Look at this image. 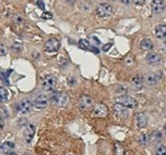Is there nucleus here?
Instances as JSON below:
<instances>
[{
    "label": "nucleus",
    "instance_id": "nucleus-1",
    "mask_svg": "<svg viewBox=\"0 0 166 155\" xmlns=\"http://www.w3.org/2000/svg\"><path fill=\"white\" fill-rule=\"evenodd\" d=\"M50 101H51L52 104L58 105V107H65V105L69 104V97L66 96L65 93L54 92L51 95Z\"/></svg>",
    "mask_w": 166,
    "mask_h": 155
},
{
    "label": "nucleus",
    "instance_id": "nucleus-2",
    "mask_svg": "<svg viewBox=\"0 0 166 155\" xmlns=\"http://www.w3.org/2000/svg\"><path fill=\"white\" fill-rule=\"evenodd\" d=\"M116 104H118L126 108H135L137 107V101L130 96L122 95L118 98H116Z\"/></svg>",
    "mask_w": 166,
    "mask_h": 155
},
{
    "label": "nucleus",
    "instance_id": "nucleus-3",
    "mask_svg": "<svg viewBox=\"0 0 166 155\" xmlns=\"http://www.w3.org/2000/svg\"><path fill=\"white\" fill-rule=\"evenodd\" d=\"M113 7L111 5L107 3H102L97 7L96 9V13L99 18L105 19V18H109L110 16L113 14Z\"/></svg>",
    "mask_w": 166,
    "mask_h": 155
},
{
    "label": "nucleus",
    "instance_id": "nucleus-4",
    "mask_svg": "<svg viewBox=\"0 0 166 155\" xmlns=\"http://www.w3.org/2000/svg\"><path fill=\"white\" fill-rule=\"evenodd\" d=\"M60 41L58 40L57 38L53 37V38H50L48 39L46 42H45V51L47 53H56L59 51L60 49Z\"/></svg>",
    "mask_w": 166,
    "mask_h": 155
},
{
    "label": "nucleus",
    "instance_id": "nucleus-5",
    "mask_svg": "<svg viewBox=\"0 0 166 155\" xmlns=\"http://www.w3.org/2000/svg\"><path fill=\"white\" fill-rule=\"evenodd\" d=\"M57 85V78L54 75H46L44 76V78L42 80V86L43 89L46 91H52L53 89H55Z\"/></svg>",
    "mask_w": 166,
    "mask_h": 155
},
{
    "label": "nucleus",
    "instance_id": "nucleus-6",
    "mask_svg": "<svg viewBox=\"0 0 166 155\" xmlns=\"http://www.w3.org/2000/svg\"><path fill=\"white\" fill-rule=\"evenodd\" d=\"M32 109V103L27 99L21 101L18 104V111L21 114H27L31 111Z\"/></svg>",
    "mask_w": 166,
    "mask_h": 155
},
{
    "label": "nucleus",
    "instance_id": "nucleus-7",
    "mask_svg": "<svg viewBox=\"0 0 166 155\" xmlns=\"http://www.w3.org/2000/svg\"><path fill=\"white\" fill-rule=\"evenodd\" d=\"M34 134H35V127L33 124H27L26 127H24V141H26L27 144L32 141L33 137H34Z\"/></svg>",
    "mask_w": 166,
    "mask_h": 155
},
{
    "label": "nucleus",
    "instance_id": "nucleus-8",
    "mask_svg": "<svg viewBox=\"0 0 166 155\" xmlns=\"http://www.w3.org/2000/svg\"><path fill=\"white\" fill-rule=\"evenodd\" d=\"M48 104V98L44 94L38 95L34 100V107L38 109H43L47 107Z\"/></svg>",
    "mask_w": 166,
    "mask_h": 155
},
{
    "label": "nucleus",
    "instance_id": "nucleus-9",
    "mask_svg": "<svg viewBox=\"0 0 166 155\" xmlns=\"http://www.w3.org/2000/svg\"><path fill=\"white\" fill-rule=\"evenodd\" d=\"M151 7H152V11L153 14L162 13L164 8H165L164 0H152Z\"/></svg>",
    "mask_w": 166,
    "mask_h": 155
},
{
    "label": "nucleus",
    "instance_id": "nucleus-10",
    "mask_svg": "<svg viewBox=\"0 0 166 155\" xmlns=\"http://www.w3.org/2000/svg\"><path fill=\"white\" fill-rule=\"evenodd\" d=\"M107 114V107L105 104H99L94 107L93 109V115L95 117H105Z\"/></svg>",
    "mask_w": 166,
    "mask_h": 155
},
{
    "label": "nucleus",
    "instance_id": "nucleus-11",
    "mask_svg": "<svg viewBox=\"0 0 166 155\" xmlns=\"http://www.w3.org/2000/svg\"><path fill=\"white\" fill-rule=\"evenodd\" d=\"M146 60H147V63L148 64H152V66H156V64H158L160 63L161 58H160V56L157 54V53L151 52L147 55Z\"/></svg>",
    "mask_w": 166,
    "mask_h": 155
},
{
    "label": "nucleus",
    "instance_id": "nucleus-12",
    "mask_svg": "<svg viewBox=\"0 0 166 155\" xmlns=\"http://www.w3.org/2000/svg\"><path fill=\"white\" fill-rule=\"evenodd\" d=\"M14 148H15V144L13 141H5L0 144V152H2L4 154L12 153Z\"/></svg>",
    "mask_w": 166,
    "mask_h": 155
},
{
    "label": "nucleus",
    "instance_id": "nucleus-13",
    "mask_svg": "<svg viewBox=\"0 0 166 155\" xmlns=\"http://www.w3.org/2000/svg\"><path fill=\"white\" fill-rule=\"evenodd\" d=\"M92 104H93V100L91 97H89V96L81 97V99L79 101V105L82 109L89 108L90 107H92Z\"/></svg>",
    "mask_w": 166,
    "mask_h": 155
},
{
    "label": "nucleus",
    "instance_id": "nucleus-14",
    "mask_svg": "<svg viewBox=\"0 0 166 155\" xmlns=\"http://www.w3.org/2000/svg\"><path fill=\"white\" fill-rule=\"evenodd\" d=\"M136 123L139 128H144L147 126L148 118L144 113H138L136 115Z\"/></svg>",
    "mask_w": 166,
    "mask_h": 155
},
{
    "label": "nucleus",
    "instance_id": "nucleus-15",
    "mask_svg": "<svg viewBox=\"0 0 166 155\" xmlns=\"http://www.w3.org/2000/svg\"><path fill=\"white\" fill-rule=\"evenodd\" d=\"M158 81V75L155 74V73H148V74L145 76V82H146L149 86H153L155 85Z\"/></svg>",
    "mask_w": 166,
    "mask_h": 155
},
{
    "label": "nucleus",
    "instance_id": "nucleus-16",
    "mask_svg": "<svg viewBox=\"0 0 166 155\" xmlns=\"http://www.w3.org/2000/svg\"><path fill=\"white\" fill-rule=\"evenodd\" d=\"M155 33L157 38L165 39L166 38V26H163V24L157 26L155 29Z\"/></svg>",
    "mask_w": 166,
    "mask_h": 155
},
{
    "label": "nucleus",
    "instance_id": "nucleus-17",
    "mask_svg": "<svg viewBox=\"0 0 166 155\" xmlns=\"http://www.w3.org/2000/svg\"><path fill=\"white\" fill-rule=\"evenodd\" d=\"M132 87L135 91H139L143 88V79L140 75H137L132 79Z\"/></svg>",
    "mask_w": 166,
    "mask_h": 155
},
{
    "label": "nucleus",
    "instance_id": "nucleus-18",
    "mask_svg": "<svg viewBox=\"0 0 166 155\" xmlns=\"http://www.w3.org/2000/svg\"><path fill=\"white\" fill-rule=\"evenodd\" d=\"M140 47L144 51H151V50H152V48H153V43H152V41L151 39L145 38V39L142 40V41H141Z\"/></svg>",
    "mask_w": 166,
    "mask_h": 155
},
{
    "label": "nucleus",
    "instance_id": "nucleus-19",
    "mask_svg": "<svg viewBox=\"0 0 166 155\" xmlns=\"http://www.w3.org/2000/svg\"><path fill=\"white\" fill-rule=\"evenodd\" d=\"M114 110H115V113L117 114L118 116H120V117H126L128 115L127 108L122 107V105L118 104H116L114 105Z\"/></svg>",
    "mask_w": 166,
    "mask_h": 155
},
{
    "label": "nucleus",
    "instance_id": "nucleus-20",
    "mask_svg": "<svg viewBox=\"0 0 166 155\" xmlns=\"http://www.w3.org/2000/svg\"><path fill=\"white\" fill-rule=\"evenodd\" d=\"M9 93L4 87H0V103H5L8 101Z\"/></svg>",
    "mask_w": 166,
    "mask_h": 155
},
{
    "label": "nucleus",
    "instance_id": "nucleus-21",
    "mask_svg": "<svg viewBox=\"0 0 166 155\" xmlns=\"http://www.w3.org/2000/svg\"><path fill=\"white\" fill-rule=\"evenodd\" d=\"M78 45H79V47L82 49V50H85V51H87V50H91V45H90V43L87 41V40H85V39H81V40H79V43H78Z\"/></svg>",
    "mask_w": 166,
    "mask_h": 155
},
{
    "label": "nucleus",
    "instance_id": "nucleus-22",
    "mask_svg": "<svg viewBox=\"0 0 166 155\" xmlns=\"http://www.w3.org/2000/svg\"><path fill=\"white\" fill-rule=\"evenodd\" d=\"M148 141V137L147 134H141L140 137H139V142L141 144L143 145H146Z\"/></svg>",
    "mask_w": 166,
    "mask_h": 155
},
{
    "label": "nucleus",
    "instance_id": "nucleus-23",
    "mask_svg": "<svg viewBox=\"0 0 166 155\" xmlns=\"http://www.w3.org/2000/svg\"><path fill=\"white\" fill-rule=\"evenodd\" d=\"M155 154L156 155H166V147L164 145H159L158 147L156 148Z\"/></svg>",
    "mask_w": 166,
    "mask_h": 155
},
{
    "label": "nucleus",
    "instance_id": "nucleus-24",
    "mask_svg": "<svg viewBox=\"0 0 166 155\" xmlns=\"http://www.w3.org/2000/svg\"><path fill=\"white\" fill-rule=\"evenodd\" d=\"M115 153H116V155H123L124 154V148L122 147L121 144H115Z\"/></svg>",
    "mask_w": 166,
    "mask_h": 155
},
{
    "label": "nucleus",
    "instance_id": "nucleus-25",
    "mask_svg": "<svg viewBox=\"0 0 166 155\" xmlns=\"http://www.w3.org/2000/svg\"><path fill=\"white\" fill-rule=\"evenodd\" d=\"M152 141H155V142L159 141L161 140V134H160L159 132L153 133L152 136Z\"/></svg>",
    "mask_w": 166,
    "mask_h": 155
},
{
    "label": "nucleus",
    "instance_id": "nucleus-26",
    "mask_svg": "<svg viewBox=\"0 0 166 155\" xmlns=\"http://www.w3.org/2000/svg\"><path fill=\"white\" fill-rule=\"evenodd\" d=\"M7 52H8L7 47L4 44L0 43V57H1V56H5L7 54Z\"/></svg>",
    "mask_w": 166,
    "mask_h": 155
},
{
    "label": "nucleus",
    "instance_id": "nucleus-27",
    "mask_svg": "<svg viewBox=\"0 0 166 155\" xmlns=\"http://www.w3.org/2000/svg\"><path fill=\"white\" fill-rule=\"evenodd\" d=\"M24 19L21 17V16H19V15H17V16H15V18H14V23H16V24H23L24 23Z\"/></svg>",
    "mask_w": 166,
    "mask_h": 155
},
{
    "label": "nucleus",
    "instance_id": "nucleus-28",
    "mask_svg": "<svg viewBox=\"0 0 166 155\" xmlns=\"http://www.w3.org/2000/svg\"><path fill=\"white\" fill-rule=\"evenodd\" d=\"M133 1H134V3L136 4V5L142 6L145 4V2H146V0H133Z\"/></svg>",
    "mask_w": 166,
    "mask_h": 155
},
{
    "label": "nucleus",
    "instance_id": "nucleus-29",
    "mask_svg": "<svg viewBox=\"0 0 166 155\" xmlns=\"http://www.w3.org/2000/svg\"><path fill=\"white\" fill-rule=\"evenodd\" d=\"M42 18L43 19H51L52 18V14L51 13H49V12H46V13H43L42 14Z\"/></svg>",
    "mask_w": 166,
    "mask_h": 155
},
{
    "label": "nucleus",
    "instance_id": "nucleus-30",
    "mask_svg": "<svg viewBox=\"0 0 166 155\" xmlns=\"http://www.w3.org/2000/svg\"><path fill=\"white\" fill-rule=\"evenodd\" d=\"M111 43H110V44H106V45H104L103 46V51H105V52H107V51H109L110 49V47H111Z\"/></svg>",
    "mask_w": 166,
    "mask_h": 155
},
{
    "label": "nucleus",
    "instance_id": "nucleus-31",
    "mask_svg": "<svg viewBox=\"0 0 166 155\" xmlns=\"http://www.w3.org/2000/svg\"><path fill=\"white\" fill-rule=\"evenodd\" d=\"M37 6H38L40 9H42V10H44V8H45L44 2L42 1V0H38V1H37Z\"/></svg>",
    "mask_w": 166,
    "mask_h": 155
},
{
    "label": "nucleus",
    "instance_id": "nucleus-32",
    "mask_svg": "<svg viewBox=\"0 0 166 155\" xmlns=\"http://www.w3.org/2000/svg\"><path fill=\"white\" fill-rule=\"evenodd\" d=\"M4 124H5V121H4V118L0 115V130H2L4 128Z\"/></svg>",
    "mask_w": 166,
    "mask_h": 155
},
{
    "label": "nucleus",
    "instance_id": "nucleus-33",
    "mask_svg": "<svg viewBox=\"0 0 166 155\" xmlns=\"http://www.w3.org/2000/svg\"><path fill=\"white\" fill-rule=\"evenodd\" d=\"M131 1H132V0H121V2L123 4H125V5H128V4H130Z\"/></svg>",
    "mask_w": 166,
    "mask_h": 155
},
{
    "label": "nucleus",
    "instance_id": "nucleus-34",
    "mask_svg": "<svg viewBox=\"0 0 166 155\" xmlns=\"http://www.w3.org/2000/svg\"><path fill=\"white\" fill-rule=\"evenodd\" d=\"M66 1H68L69 3H73L74 1H75V0H66Z\"/></svg>",
    "mask_w": 166,
    "mask_h": 155
},
{
    "label": "nucleus",
    "instance_id": "nucleus-35",
    "mask_svg": "<svg viewBox=\"0 0 166 155\" xmlns=\"http://www.w3.org/2000/svg\"><path fill=\"white\" fill-rule=\"evenodd\" d=\"M7 155H17V154H15V153H9V154H7Z\"/></svg>",
    "mask_w": 166,
    "mask_h": 155
},
{
    "label": "nucleus",
    "instance_id": "nucleus-36",
    "mask_svg": "<svg viewBox=\"0 0 166 155\" xmlns=\"http://www.w3.org/2000/svg\"><path fill=\"white\" fill-rule=\"evenodd\" d=\"M23 155H30V153H24Z\"/></svg>",
    "mask_w": 166,
    "mask_h": 155
},
{
    "label": "nucleus",
    "instance_id": "nucleus-37",
    "mask_svg": "<svg viewBox=\"0 0 166 155\" xmlns=\"http://www.w3.org/2000/svg\"><path fill=\"white\" fill-rule=\"evenodd\" d=\"M109 1H115V0H109Z\"/></svg>",
    "mask_w": 166,
    "mask_h": 155
}]
</instances>
